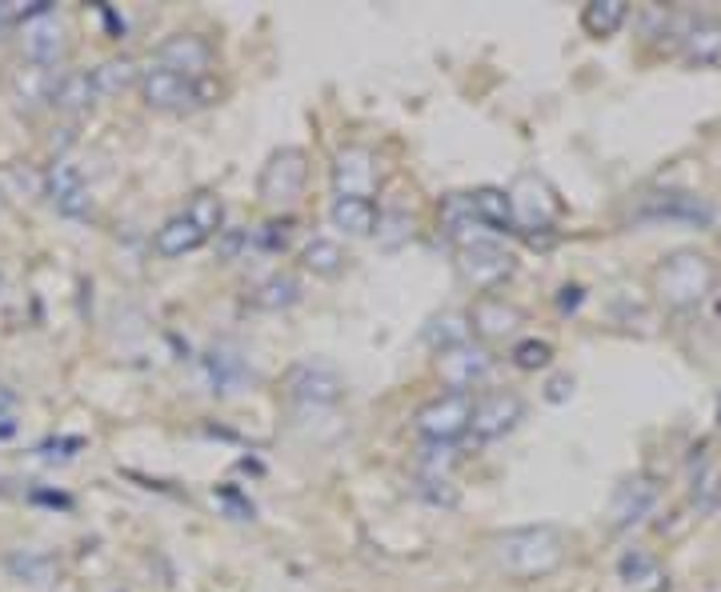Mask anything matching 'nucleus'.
<instances>
[{"instance_id": "obj_1", "label": "nucleus", "mask_w": 721, "mask_h": 592, "mask_svg": "<svg viewBox=\"0 0 721 592\" xmlns=\"http://www.w3.org/2000/svg\"><path fill=\"white\" fill-rule=\"evenodd\" d=\"M565 548H570V541L558 524H522V529H505V533L489 536L493 565L517 581H537V577L561 569Z\"/></svg>"}, {"instance_id": "obj_2", "label": "nucleus", "mask_w": 721, "mask_h": 592, "mask_svg": "<svg viewBox=\"0 0 721 592\" xmlns=\"http://www.w3.org/2000/svg\"><path fill=\"white\" fill-rule=\"evenodd\" d=\"M221 224H225V200L217 193H197L185 209L157 229L152 248L164 260H181V256L197 253L201 244H209L213 236H221Z\"/></svg>"}, {"instance_id": "obj_3", "label": "nucleus", "mask_w": 721, "mask_h": 592, "mask_svg": "<svg viewBox=\"0 0 721 592\" xmlns=\"http://www.w3.org/2000/svg\"><path fill=\"white\" fill-rule=\"evenodd\" d=\"M713 280H718V268H713L710 256L689 253V248L686 253H674L662 268H657V292H662L674 309L698 304L701 297L713 289Z\"/></svg>"}, {"instance_id": "obj_4", "label": "nucleus", "mask_w": 721, "mask_h": 592, "mask_svg": "<svg viewBox=\"0 0 721 592\" xmlns=\"http://www.w3.org/2000/svg\"><path fill=\"white\" fill-rule=\"evenodd\" d=\"M305 181H309V156L301 149H277L268 156V164L261 169V181H256V197L265 200L268 209H289L297 205L305 193Z\"/></svg>"}, {"instance_id": "obj_5", "label": "nucleus", "mask_w": 721, "mask_h": 592, "mask_svg": "<svg viewBox=\"0 0 721 592\" xmlns=\"http://www.w3.org/2000/svg\"><path fill=\"white\" fill-rule=\"evenodd\" d=\"M469 413H473V396L469 393H442L433 396L430 405L417 408V432L430 444H454L457 437L469 432Z\"/></svg>"}, {"instance_id": "obj_6", "label": "nucleus", "mask_w": 721, "mask_h": 592, "mask_svg": "<svg viewBox=\"0 0 721 592\" xmlns=\"http://www.w3.org/2000/svg\"><path fill=\"white\" fill-rule=\"evenodd\" d=\"M513 253L497 236H485V241H473V244H461L457 248V272L466 285L473 289H497L501 280L513 277Z\"/></svg>"}, {"instance_id": "obj_7", "label": "nucleus", "mask_w": 721, "mask_h": 592, "mask_svg": "<svg viewBox=\"0 0 721 592\" xmlns=\"http://www.w3.org/2000/svg\"><path fill=\"white\" fill-rule=\"evenodd\" d=\"M140 96L145 105L157 108V113H188V108L201 105V84L193 77H181L173 69H161V65H149L140 69Z\"/></svg>"}, {"instance_id": "obj_8", "label": "nucleus", "mask_w": 721, "mask_h": 592, "mask_svg": "<svg viewBox=\"0 0 721 592\" xmlns=\"http://www.w3.org/2000/svg\"><path fill=\"white\" fill-rule=\"evenodd\" d=\"M65 48H69V36H65V24L53 9L33 12L28 21L21 24V53L33 69H57L65 60Z\"/></svg>"}, {"instance_id": "obj_9", "label": "nucleus", "mask_w": 721, "mask_h": 592, "mask_svg": "<svg viewBox=\"0 0 721 592\" xmlns=\"http://www.w3.org/2000/svg\"><path fill=\"white\" fill-rule=\"evenodd\" d=\"M510 205H513V229H517V233L553 229V221H558V200H553L546 181L534 173H522L513 181Z\"/></svg>"}, {"instance_id": "obj_10", "label": "nucleus", "mask_w": 721, "mask_h": 592, "mask_svg": "<svg viewBox=\"0 0 721 592\" xmlns=\"http://www.w3.org/2000/svg\"><path fill=\"white\" fill-rule=\"evenodd\" d=\"M525 420V401L517 393H505V388H493V393L478 396L473 401V413H469V432L478 441H501L510 437L517 425Z\"/></svg>"}, {"instance_id": "obj_11", "label": "nucleus", "mask_w": 721, "mask_h": 592, "mask_svg": "<svg viewBox=\"0 0 721 592\" xmlns=\"http://www.w3.org/2000/svg\"><path fill=\"white\" fill-rule=\"evenodd\" d=\"M53 205H57L60 217H72V221H84L93 217V193H89V181L72 161H57L45 173V188H41Z\"/></svg>"}, {"instance_id": "obj_12", "label": "nucleus", "mask_w": 721, "mask_h": 592, "mask_svg": "<svg viewBox=\"0 0 721 592\" xmlns=\"http://www.w3.org/2000/svg\"><path fill=\"white\" fill-rule=\"evenodd\" d=\"M329 181H333V193L337 197H357V200H369L381 173H377V156L369 149H360V144H350V149H341L333 156V169H329Z\"/></svg>"}, {"instance_id": "obj_13", "label": "nucleus", "mask_w": 721, "mask_h": 592, "mask_svg": "<svg viewBox=\"0 0 721 592\" xmlns=\"http://www.w3.org/2000/svg\"><path fill=\"white\" fill-rule=\"evenodd\" d=\"M285 388L305 408H329L345 401V381L325 364H293L289 376H285Z\"/></svg>"}, {"instance_id": "obj_14", "label": "nucleus", "mask_w": 721, "mask_h": 592, "mask_svg": "<svg viewBox=\"0 0 721 592\" xmlns=\"http://www.w3.org/2000/svg\"><path fill=\"white\" fill-rule=\"evenodd\" d=\"M201 376L209 384V393L217 396H233L241 388L253 384V369H249V357H244L237 345H213L205 357H201Z\"/></svg>"}, {"instance_id": "obj_15", "label": "nucleus", "mask_w": 721, "mask_h": 592, "mask_svg": "<svg viewBox=\"0 0 721 592\" xmlns=\"http://www.w3.org/2000/svg\"><path fill=\"white\" fill-rule=\"evenodd\" d=\"M489 352L481 345H457V349H445L437 352V376L449 393H469L473 384H481L489 376Z\"/></svg>"}, {"instance_id": "obj_16", "label": "nucleus", "mask_w": 721, "mask_h": 592, "mask_svg": "<svg viewBox=\"0 0 721 592\" xmlns=\"http://www.w3.org/2000/svg\"><path fill=\"white\" fill-rule=\"evenodd\" d=\"M209 60H213V48H209L205 36L176 33V36H169L161 48H157V60H152V65L173 69V72H181V77H193V81H197L201 72L209 69Z\"/></svg>"}, {"instance_id": "obj_17", "label": "nucleus", "mask_w": 721, "mask_h": 592, "mask_svg": "<svg viewBox=\"0 0 721 592\" xmlns=\"http://www.w3.org/2000/svg\"><path fill=\"white\" fill-rule=\"evenodd\" d=\"M653 504H657V485L645 476H633L626 485H617L614 500H609V521H614V529H633L650 516Z\"/></svg>"}, {"instance_id": "obj_18", "label": "nucleus", "mask_w": 721, "mask_h": 592, "mask_svg": "<svg viewBox=\"0 0 721 592\" xmlns=\"http://www.w3.org/2000/svg\"><path fill=\"white\" fill-rule=\"evenodd\" d=\"M469 333H478L481 340H505L510 333H517L522 325V309L501 297H481L473 309H469Z\"/></svg>"}, {"instance_id": "obj_19", "label": "nucleus", "mask_w": 721, "mask_h": 592, "mask_svg": "<svg viewBox=\"0 0 721 592\" xmlns=\"http://www.w3.org/2000/svg\"><path fill=\"white\" fill-rule=\"evenodd\" d=\"M466 197L485 233H517V229H513V205L505 188H473Z\"/></svg>"}, {"instance_id": "obj_20", "label": "nucleus", "mask_w": 721, "mask_h": 592, "mask_svg": "<svg viewBox=\"0 0 721 592\" xmlns=\"http://www.w3.org/2000/svg\"><path fill=\"white\" fill-rule=\"evenodd\" d=\"M329 221L345 236H373L381 229V217L373 209V200H357V197L333 200V205H329Z\"/></svg>"}, {"instance_id": "obj_21", "label": "nucleus", "mask_w": 721, "mask_h": 592, "mask_svg": "<svg viewBox=\"0 0 721 592\" xmlns=\"http://www.w3.org/2000/svg\"><path fill=\"white\" fill-rule=\"evenodd\" d=\"M48 105L57 108V113H69V117H77L84 108H93L96 105L93 72H65V77H57Z\"/></svg>"}, {"instance_id": "obj_22", "label": "nucleus", "mask_w": 721, "mask_h": 592, "mask_svg": "<svg viewBox=\"0 0 721 592\" xmlns=\"http://www.w3.org/2000/svg\"><path fill=\"white\" fill-rule=\"evenodd\" d=\"M93 72V89H96V101H108V96H121L125 89L140 81V69L133 57H108L105 65H96Z\"/></svg>"}, {"instance_id": "obj_23", "label": "nucleus", "mask_w": 721, "mask_h": 592, "mask_svg": "<svg viewBox=\"0 0 721 592\" xmlns=\"http://www.w3.org/2000/svg\"><path fill=\"white\" fill-rule=\"evenodd\" d=\"M682 40H686V57L694 60V65H713V60H721V24L713 21V16H694Z\"/></svg>"}, {"instance_id": "obj_24", "label": "nucleus", "mask_w": 721, "mask_h": 592, "mask_svg": "<svg viewBox=\"0 0 721 592\" xmlns=\"http://www.w3.org/2000/svg\"><path fill=\"white\" fill-rule=\"evenodd\" d=\"M653 217H665V221H694V224H710L713 221V205H706L694 193H665L653 197Z\"/></svg>"}, {"instance_id": "obj_25", "label": "nucleus", "mask_w": 721, "mask_h": 592, "mask_svg": "<svg viewBox=\"0 0 721 592\" xmlns=\"http://www.w3.org/2000/svg\"><path fill=\"white\" fill-rule=\"evenodd\" d=\"M301 301V280L293 272H273L268 280H261L253 292L256 309H268V313H281V309H293Z\"/></svg>"}, {"instance_id": "obj_26", "label": "nucleus", "mask_w": 721, "mask_h": 592, "mask_svg": "<svg viewBox=\"0 0 721 592\" xmlns=\"http://www.w3.org/2000/svg\"><path fill=\"white\" fill-rule=\"evenodd\" d=\"M53 84H57V77L48 69H21L16 77H12V96H16V105L21 108H36V105H48L53 101Z\"/></svg>"}, {"instance_id": "obj_27", "label": "nucleus", "mask_w": 721, "mask_h": 592, "mask_svg": "<svg viewBox=\"0 0 721 592\" xmlns=\"http://www.w3.org/2000/svg\"><path fill=\"white\" fill-rule=\"evenodd\" d=\"M629 16V4L626 0H594V4H585L582 12V28L590 36H597V40H605V36H614L621 24H626Z\"/></svg>"}, {"instance_id": "obj_28", "label": "nucleus", "mask_w": 721, "mask_h": 592, "mask_svg": "<svg viewBox=\"0 0 721 592\" xmlns=\"http://www.w3.org/2000/svg\"><path fill=\"white\" fill-rule=\"evenodd\" d=\"M301 265L313 272V277H337L345 268V248L329 236H313V241L301 248Z\"/></svg>"}, {"instance_id": "obj_29", "label": "nucleus", "mask_w": 721, "mask_h": 592, "mask_svg": "<svg viewBox=\"0 0 721 592\" xmlns=\"http://www.w3.org/2000/svg\"><path fill=\"white\" fill-rule=\"evenodd\" d=\"M621 581L633 592H657L665 577H662V565H657L650 553H638V548H633V553L621 557Z\"/></svg>"}, {"instance_id": "obj_30", "label": "nucleus", "mask_w": 721, "mask_h": 592, "mask_svg": "<svg viewBox=\"0 0 721 592\" xmlns=\"http://www.w3.org/2000/svg\"><path fill=\"white\" fill-rule=\"evenodd\" d=\"M466 340H469L466 316L445 313V316H433L430 325H425V345H430L433 352L457 349V345H466Z\"/></svg>"}, {"instance_id": "obj_31", "label": "nucleus", "mask_w": 721, "mask_h": 592, "mask_svg": "<svg viewBox=\"0 0 721 592\" xmlns=\"http://www.w3.org/2000/svg\"><path fill=\"white\" fill-rule=\"evenodd\" d=\"M12 577H21V581L28 584H48V577H53V557H45V553H21V557L9 560Z\"/></svg>"}, {"instance_id": "obj_32", "label": "nucleus", "mask_w": 721, "mask_h": 592, "mask_svg": "<svg viewBox=\"0 0 721 592\" xmlns=\"http://www.w3.org/2000/svg\"><path fill=\"white\" fill-rule=\"evenodd\" d=\"M549 360H553V345H549V340H522V345L513 349V364L522 372L546 369Z\"/></svg>"}, {"instance_id": "obj_33", "label": "nucleus", "mask_w": 721, "mask_h": 592, "mask_svg": "<svg viewBox=\"0 0 721 592\" xmlns=\"http://www.w3.org/2000/svg\"><path fill=\"white\" fill-rule=\"evenodd\" d=\"M457 465L454 444H430V453L421 456V476H442L449 480V468Z\"/></svg>"}, {"instance_id": "obj_34", "label": "nucleus", "mask_w": 721, "mask_h": 592, "mask_svg": "<svg viewBox=\"0 0 721 592\" xmlns=\"http://www.w3.org/2000/svg\"><path fill=\"white\" fill-rule=\"evenodd\" d=\"M225 260H241V253L253 248V229H221V241H217Z\"/></svg>"}, {"instance_id": "obj_35", "label": "nucleus", "mask_w": 721, "mask_h": 592, "mask_svg": "<svg viewBox=\"0 0 721 592\" xmlns=\"http://www.w3.org/2000/svg\"><path fill=\"white\" fill-rule=\"evenodd\" d=\"M417 492L425 500H433V504H457V492H454V485L449 480H442V476H417Z\"/></svg>"}, {"instance_id": "obj_36", "label": "nucleus", "mask_w": 721, "mask_h": 592, "mask_svg": "<svg viewBox=\"0 0 721 592\" xmlns=\"http://www.w3.org/2000/svg\"><path fill=\"white\" fill-rule=\"evenodd\" d=\"M41 9H48V4H33V9H21L16 0H0V33H9L12 24H24L33 12H41Z\"/></svg>"}, {"instance_id": "obj_37", "label": "nucleus", "mask_w": 721, "mask_h": 592, "mask_svg": "<svg viewBox=\"0 0 721 592\" xmlns=\"http://www.w3.org/2000/svg\"><path fill=\"white\" fill-rule=\"evenodd\" d=\"M570 393H573V381H570V376H558V381L549 384V401H565Z\"/></svg>"}, {"instance_id": "obj_38", "label": "nucleus", "mask_w": 721, "mask_h": 592, "mask_svg": "<svg viewBox=\"0 0 721 592\" xmlns=\"http://www.w3.org/2000/svg\"><path fill=\"white\" fill-rule=\"evenodd\" d=\"M113 592H121V589H113Z\"/></svg>"}, {"instance_id": "obj_39", "label": "nucleus", "mask_w": 721, "mask_h": 592, "mask_svg": "<svg viewBox=\"0 0 721 592\" xmlns=\"http://www.w3.org/2000/svg\"><path fill=\"white\" fill-rule=\"evenodd\" d=\"M0 205H4V200H0Z\"/></svg>"}]
</instances>
